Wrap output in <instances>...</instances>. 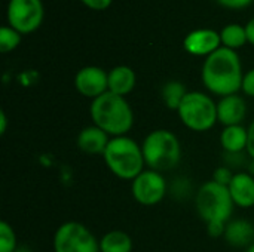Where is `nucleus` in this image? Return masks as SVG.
Segmentation results:
<instances>
[{"mask_svg": "<svg viewBox=\"0 0 254 252\" xmlns=\"http://www.w3.org/2000/svg\"><path fill=\"white\" fill-rule=\"evenodd\" d=\"M202 83L214 95L228 97L243 86V67L238 53L225 46L208 55L202 65Z\"/></svg>", "mask_w": 254, "mask_h": 252, "instance_id": "obj_1", "label": "nucleus"}, {"mask_svg": "<svg viewBox=\"0 0 254 252\" xmlns=\"http://www.w3.org/2000/svg\"><path fill=\"white\" fill-rule=\"evenodd\" d=\"M89 114L95 126L112 137L127 135L134 125V113L125 97L106 92L92 100Z\"/></svg>", "mask_w": 254, "mask_h": 252, "instance_id": "obj_2", "label": "nucleus"}, {"mask_svg": "<svg viewBox=\"0 0 254 252\" xmlns=\"http://www.w3.org/2000/svg\"><path fill=\"white\" fill-rule=\"evenodd\" d=\"M103 159L113 175L131 181L144 171L146 165L141 146L127 135L110 138Z\"/></svg>", "mask_w": 254, "mask_h": 252, "instance_id": "obj_3", "label": "nucleus"}, {"mask_svg": "<svg viewBox=\"0 0 254 252\" xmlns=\"http://www.w3.org/2000/svg\"><path fill=\"white\" fill-rule=\"evenodd\" d=\"M143 156L149 169L165 172L174 169L182 159V146L177 135L168 129H156L146 135Z\"/></svg>", "mask_w": 254, "mask_h": 252, "instance_id": "obj_4", "label": "nucleus"}, {"mask_svg": "<svg viewBox=\"0 0 254 252\" xmlns=\"http://www.w3.org/2000/svg\"><path fill=\"white\" fill-rule=\"evenodd\" d=\"M196 212L207 224H226L234 212V201L229 189L216 181L204 183L195 198Z\"/></svg>", "mask_w": 254, "mask_h": 252, "instance_id": "obj_5", "label": "nucleus"}, {"mask_svg": "<svg viewBox=\"0 0 254 252\" xmlns=\"http://www.w3.org/2000/svg\"><path fill=\"white\" fill-rule=\"evenodd\" d=\"M180 120L195 132L210 131L217 120V104L211 97L199 91L188 92L179 107Z\"/></svg>", "mask_w": 254, "mask_h": 252, "instance_id": "obj_6", "label": "nucleus"}, {"mask_svg": "<svg viewBox=\"0 0 254 252\" xmlns=\"http://www.w3.org/2000/svg\"><path fill=\"white\" fill-rule=\"evenodd\" d=\"M54 252H100V241L85 224L67 221L54 235Z\"/></svg>", "mask_w": 254, "mask_h": 252, "instance_id": "obj_7", "label": "nucleus"}, {"mask_svg": "<svg viewBox=\"0 0 254 252\" xmlns=\"http://www.w3.org/2000/svg\"><path fill=\"white\" fill-rule=\"evenodd\" d=\"M42 0H9L6 16L7 24L21 34L36 31L43 21Z\"/></svg>", "mask_w": 254, "mask_h": 252, "instance_id": "obj_8", "label": "nucleus"}, {"mask_svg": "<svg viewBox=\"0 0 254 252\" xmlns=\"http://www.w3.org/2000/svg\"><path fill=\"white\" fill-rule=\"evenodd\" d=\"M131 192L134 199L143 206H155L167 195V181L164 175L153 169H144L132 180Z\"/></svg>", "mask_w": 254, "mask_h": 252, "instance_id": "obj_9", "label": "nucleus"}, {"mask_svg": "<svg viewBox=\"0 0 254 252\" xmlns=\"http://www.w3.org/2000/svg\"><path fill=\"white\" fill-rule=\"evenodd\" d=\"M74 86L80 95L95 100L109 91V73L95 65L83 67L74 77Z\"/></svg>", "mask_w": 254, "mask_h": 252, "instance_id": "obj_10", "label": "nucleus"}, {"mask_svg": "<svg viewBox=\"0 0 254 252\" xmlns=\"http://www.w3.org/2000/svg\"><path fill=\"white\" fill-rule=\"evenodd\" d=\"M222 45L220 33L211 30V28H199L193 30L185 37L183 46L186 52L195 56H208L213 52H216Z\"/></svg>", "mask_w": 254, "mask_h": 252, "instance_id": "obj_11", "label": "nucleus"}, {"mask_svg": "<svg viewBox=\"0 0 254 252\" xmlns=\"http://www.w3.org/2000/svg\"><path fill=\"white\" fill-rule=\"evenodd\" d=\"M247 116V104L238 94L223 97L217 102V120L223 126L241 125Z\"/></svg>", "mask_w": 254, "mask_h": 252, "instance_id": "obj_12", "label": "nucleus"}, {"mask_svg": "<svg viewBox=\"0 0 254 252\" xmlns=\"http://www.w3.org/2000/svg\"><path fill=\"white\" fill-rule=\"evenodd\" d=\"M235 206L253 208L254 206V177L249 172H238L234 175L228 186Z\"/></svg>", "mask_w": 254, "mask_h": 252, "instance_id": "obj_13", "label": "nucleus"}, {"mask_svg": "<svg viewBox=\"0 0 254 252\" xmlns=\"http://www.w3.org/2000/svg\"><path fill=\"white\" fill-rule=\"evenodd\" d=\"M109 137H110L109 134H106L103 129H100L95 125L86 126L77 135V147L85 154H89V156L101 154L103 156L106 151V147L110 141Z\"/></svg>", "mask_w": 254, "mask_h": 252, "instance_id": "obj_14", "label": "nucleus"}, {"mask_svg": "<svg viewBox=\"0 0 254 252\" xmlns=\"http://www.w3.org/2000/svg\"><path fill=\"white\" fill-rule=\"evenodd\" d=\"M135 73L127 65H118L109 71V92L125 97L132 92L135 86Z\"/></svg>", "mask_w": 254, "mask_h": 252, "instance_id": "obj_15", "label": "nucleus"}, {"mask_svg": "<svg viewBox=\"0 0 254 252\" xmlns=\"http://www.w3.org/2000/svg\"><path fill=\"white\" fill-rule=\"evenodd\" d=\"M232 247H250L254 239V227L246 220H235L226 224L225 236Z\"/></svg>", "mask_w": 254, "mask_h": 252, "instance_id": "obj_16", "label": "nucleus"}, {"mask_svg": "<svg viewBox=\"0 0 254 252\" xmlns=\"http://www.w3.org/2000/svg\"><path fill=\"white\" fill-rule=\"evenodd\" d=\"M249 132L243 125L235 126H225L220 134V144L225 151L231 154H237L247 149Z\"/></svg>", "mask_w": 254, "mask_h": 252, "instance_id": "obj_17", "label": "nucleus"}, {"mask_svg": "<svg viewBox=\"0 0 254 252\" xmlns=\"http://www.w3.org/2000/svg\"><path fill=\"white\" fill-rule=\"evenodd\" d=\"M132 239L122 230H112L100 239V252H131Z\"/></svg>", "mask_w": 254, "mask_h": 252, "instance_id": "obj_18", "label": "nucleus"}, {"mask_svg": "<svg viewBox=\"0 0 254 252\" xmlns=\"http://www.w3.org/2000/svg\"><path fill=\"white\" fill-rule=\"evenodd\" d=\"M220 40H222V45L225 48H228V49L235 50L238 48H243L249 42L246 27L238 25V24H229V25H226L220 31Z\"/></svg>", "mask_w": 254, "mask_h": 252, "instance_id": "obj_19", "label": "nucleus"}, {"mask_svg": "<svg viewBox=\"0 0 254 252\" xmlns=\"http://www.w3.org/2000/svg\"><path fill=\"white\" fill-rule=\"evenodd\" d=\"M186 94H188V91H186L185 85L177 80H171V82L165 83L162 88V100H164L165 105L171 110H179Z\"/></svg>", "mask_w": 254, "mask_h": 252, "instance_id": "obj_20", "label": "nucleus"}, {"mask_svg": "<svg viewBox=\"0 0 254 252\" xmlns=\"http://www.w3.org/2000/svg\"><path fill=\"white\" fill-rule=\"evenodd\" d=\"M19 43H21V33H18L9 25L0 28V52L7 53L16 49Z\"/></svg>", "mask_w": 254, "mask_h": 252, "instance_id": "obj_21", "label": "nucleus"}, {"mask_svg": "<svg viewBox=\"0 0 254 252\" xmlns=\"http://www.w3.org/2000/svg\"><path fill=\"white\" fill-rule=\"evenodd\" d=\"M16 251V235L12 226L6 221L0 223V252Z\"/></svg>", "mask_w": 254, "mask_h": 252, "instance_id": "obj_22", "label": "nucleus"}, {"mask_svg": "<svg viewBox=\"0 0 254 252\" xmlns=\"http://www.w3.org/2000/svg\"><path fill=\"white\" fill-rule=\"evenodd\" d=\"M235 174H232V171L228 166H220L214 171L213 174V181H216L217 184H222L225 187H228L232 181Z\"/></svg>", "mask_w": 254, "mask_h": 252, "instance_id": "obj_23", "label": "nucleus"}, {"mask_svg": "<svg viewBox=\"0 0 254 252\" xmlns=\"http://www.w3.org/2000/svg\"><path fill=\"white\" fill-rule=\"evenodd\" d=\"M241 89L244 91L246 95L254 98V68L250 70L249 73L244 74V79H243V86Z\"/></svg>", "mask_w": 254, "mask_h": 252, "instance_id": "obj_24", "label": "nucleus"}, {"mask_svg": "<svg viewBox=\"0 0 254 252\" xmlns=\"http://www.w3.org/2000/svg\"><path fill=\"white\" fill-rule=\"evenodd\" d=\"M80 1L92 10H106L113 0H80Z\"/></svg>", "mask_w": 254, "mask_h": 252, "instance_id": "obj_25", "label": "nucleus"}, {"mask_svg": "<svg viewBox=\"0 0 254 252\" xmlns=\"http://www.w3.org/2000/svg\"><path fill=\"white\" fill-rule=\"evenodd\" d=\"M253 0H217L219 4L228 7V9H244L247 7Z\"/></svg>", "mask_w": 254, "mask_h": 252, "instance_id": "obj_26", "label": "nucleus"}, {"mask_svg": "<svg viewBox=\"0 0 254 252\" xmlns=\"http://www.w3.org/2000/svg\"><path fill=\"white\" fill-rule=\"evenodd\" d=\"M207 230H208V235L211 238H222V236H225L226 224H219V223L207 224Z\"/></svg>", "mask_w": 254, "mask_h": 252, "instance_id": "obj_27", "label": "nucleus"}, {"mask_svg": "<svg viewBox=\"0 0 254 252\" xmlns=\"http://www.w3.org/2000/svg\"><path fill=\"white\" fill-rule=\"evenodd\" d=\"M247 132H249V140H247V149L246 150L250 154V157L254 160V120L247 128Z\"/></svg>", "mask_w": 254, "mask_h": 252, "instance_id": "obj_28", "label": "nucleus"}, {"mask_svg": "<svg viewBox=\"0 0 254 252\" xmlns=\"http://www.w3.org/2000/svg\"><path fill=\"white\" fill-rule=\"evenodd\" d=\"M246 31H247V39H249V43H252L254 46V18L250 19V22L246 25Z\"/></svg>", "mask_w": 254, "mask_h": 252, "instance_id": "obj_29", "label": "nucleus"}, {"mask_svg": "<svg viewBox=\"0 0 254 252\" xmlns=\"http://www.w3.org/2000/svg\"><path fill=\"white\" fill-rule=\"evenodd\" d=\"M6 125H7V119H6L4 111L1 110V111H0V134H1V135L6 132Z\"/></svg>", "mask_w": 254, "mask_h": 252, "instance_id": "obj_30", "label": "nucleus"}, {"mask_svg": "<svg viewBox=\"0 0 254 252\" xmlns=\"http://www.w3.org/2000/svg\"><path fill=\"white\" fill-rule=\"evenodd\" d=\"M246 252H254V242L250 245V247H247V250H246Z\"/></svg>", "mask_w": 254, "mask_h": 252, "instance_id": "obj_31", "label": "nucleus"}]
</instances>
